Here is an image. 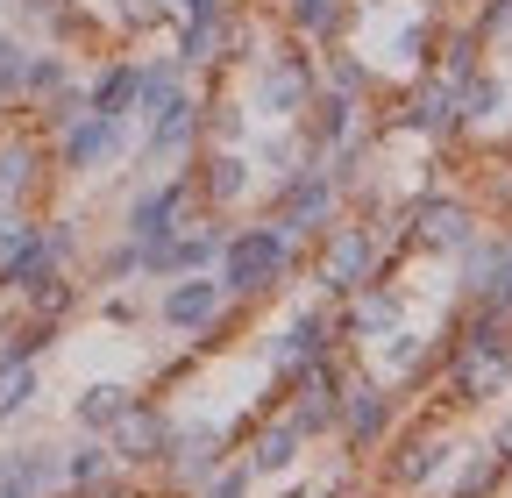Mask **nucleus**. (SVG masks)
Masks as SVG:
<instances>
[{"label": "nucleus", "mask_w": 512, "mask_h": 498, "mask_svg": "<svg viewBox=\"0 0 512 498\" xmlns=\"http://www.w3.org/2000/svg\"><path fill=\"white\" fill-rule=\"evenodd\" d=\"M207 93L200 86H185V93H171L150 121H143V164H171V157H192V143H200L207 129Z\"/></svg>", "instance_id": "1a4fd4ad"}, {"label": "nucleus", "mask_w": 512, "mask_h": 498, "mask_svg": "<svg viewBox=\"0 0 512 498\" xmlns=\"http://www.w3.org/2000/svg\"><path fill=\"white\" fill-rule=\"evenodd\" d=\"M86 107H93V114H128V121H136V57H107L100 79L86 86Z\"/></svg>", "instance_id": "cd10ccee"}, {"label": "nucleus", "mask_w": 512, "mask_h": 498, "mask_svg": "<svg viewBox=\"0 0 512 498\" xmlns=\"http://www.w3.org/2000/svg\"><path fill=\"white\" fill-rule=\"evenodd\" d=\"M57 491V449H0V498H50Z\"/></svg>", "instance_id": "412c9836"}, {"label": "nucleus", "mask_w": 512, "mask_h": 498, "mask_svg": "<svg viewBox=\"0 0 512 498\" xmlns=\"http://www.w3.org/2000/svg\"><path fill=\"white\" fill-rule=\"evenodd\" d=\"M470 235H477V214L456 193H420L406 207V242H420V249H463Z\"/></svg>", "instance_id": "ddd939ff"}, {"label": "nucleus", "mask_w": 512, "mask_h": 498, "mask_svg": "<svg viewBox=\"0 0 512 498\" xmlns=\"http://www.w3.org/2000/svg\"><path fill=\"white\" fill-rule=\"evenodd\" d=\"M249 484H256V477H249V463H221V470L200 484V498H249Z\"/></svg>", "instance_id": "4c0bfd02"}, {"label": "nucleus", "mask_w": 512, "mask_h": 498, "mask_svg": "<svg viewBox=\"0 0 512 498\" xmlns=\"http://www.w3.org/2000/svg\"><path fill=\"white\" fill-rule=\"evenodd\" d=\"M406 321V292L399 285H356L349 292V314L335 321V335L349 342V335H363V342H377V335H392Z\"/></svg>", "instance_id": "a211bd4d"}, {"label": "nucleus", "mask_w": 512, "mask_h": 498, "mask_svg": "<svg viewBox=\"0 0 512 498\" xmlns=\"http://www.w3.org/2000/svg\"><path fill=\"white\" fill-rule=\"evenodd\" d=\"M249 178H256V157H242V150H207L200 164H192V193H200L207 207H235V200H249Z\"/></svg>", "instance_id": "6ab92c4d"}, {"label": "nucleus", "mask_w": 512, "mask_h": 498, "mask_svg": "<svg viewBox=\"0 0 512 498\" xmlns=\"http://www.w3.org/2000/svg\"><path fill=\"white\" fill-rule=\"evenodd\" d=\"M164 470H171V484H178V491H200V484L221 470V427H171Z\"/></svg>", "instance_id": "f3484780"}, {"label": "nucleus", "mask_w": 512, "mask_h": 498, "mask_svg": "<svg viewBox=\"0 0 512 498\" xmlns=\"http://www.w3.org/2000/svg\"><path fill=\"white\" fill-rule=\"evenodd\" d=\"M221 257V228L214 221H178L164 242H143L136 249V278H178V271H214Z\"/></svg>", "instance_id": "6e6552de"}, {"label": "nucleus", "mask_w": 512, "mask_h": 498, "mask_svg": "<svg viewBox=\"0 0 512 498\" xmlns=\"http://www.w3.org/2000/svg\"><path fill=\"white\" fill-rule=\"evenodd\" d=\"M221 314H228V292H221L214 271H178V278H164L157 321H164L171 335H214Z\"/></svg>", "instance_id": "0eeeda50"}, {"label": "nucleus", "mask_w": 512, "mask_h": 498, "mask_svg": "<svg viewBox=\"0 0 512 498\" xmlns=\"http://www.w3.org/2000/svg\"><path fill=\"white\" fill-rule=\"evenodd\" d=\"M448 8H463V0H448Z\"/></svg>", "instance_id": "79ce46f5"}, {"label": "nucleus", "mask_w": 512, "mask_h": 498, "mask_svg": "<svg viewBox=\"0 0 512 498\" xmlns=\"http://www.w3.org/2000/svg\"><path fill=\"white\" fill-rule=\"evenodd\" d=\"M377 342H384V363H392V378H413V370H420V356H427V342H420L406 321H399L392 335H377Z\"/></svg>", "instance_id": "f704fd0d"}, {"label": "nucleus", "mask_w": 512, "mask_h": 498, "mask_svg": "<svg viewBox=\"0 0 512 498\" xmlns=\"http://www.w3.org/2000/svg\"><path fill=\"white\" fill-rule=\"evenodd\" d=\"M22 65H29L22 29H0V107H22Z\"/></svg>", "instance_id": "2f4dec72"}, {"label": "nucleus", "mask_w": 512, "mask_h": 498, "mask_svg": "<svg viewBox=\"0 0 512 498\" xmlns=\"http://www.w3.org/2000/svg\"><path fill=\"white\" fill-rule=\"evenodd\" d=\"M448 378H456V399L477 406V399H498L512 385V314L498 306H477L463 342H448Z\"/></svg>", "instance_id": "f03ea898"}, {"label": "nucleus", "mask_w": 512, "mask_h": 498, "mask_svg": "<svg viewBox=\"0 0 512 498\" xmlns=\"http://www.w3.org/2000/svg\"><path fill=\"white\" fill-rule=\"evenodd\" d=\"M114 449L100 442V434H86V442H72V449H64L57 456V484H72V491H107L114 484Z\"/></svg>", "instance_id": "5701e85b"}, {"label": "nucleus", "mask_w": 512, "mask_h": 498, "mask_svg": "<svg viewBox=\"0 0 512 498\" xmlns=\"http://www.w3.org/2000/svg\"><path fill=\"white\" fill-rule=\"evenodd\" d=\"M370 271H377V228L335 221L328 242H320V257H313V285L328 299H349L356 285H370Z\"/></svg>", "instance_id": "423d86ee"}, {"label": "nucleus", "mask_w": 512, "mask_h": 498, "mask_svg": "<svg viewBox=\"0 0 512 498\" xmlns=\"http://www.w3.org/2000/svg\"><path fill=\"white\" fill-rule=\"evenodd\" d=\"M278 228H285V242L299 249L306 235H328L335 221H342V185L320 171V157H306V164H292L285 178H278V214H271Z\"/></svg>", "instance_id": "20e7f679"}, {"label": "nucleus", "mask_w": 512, "mask_h": 498, "mask_svg": "<svg viewBox=\"0 0 512 498\" xmlns=\"http://www.w3.org/2000/svg\"><path fill=\"white\" fill-rule=\"evenodd\" d=\"M128 136H136V121L128 114H72L57 129V171H72V178H86V171H100V164H114V157H128Z\"/></svg>", "instance_id": "39448f33"}, {"label": "nucleus", "mask_w": 512, "mask_h": 498, "mask_svg": "<svg viewBox=\"0 0 512 498\" xmlns=\"http://www.w3.org/2000/svg\"><path fill=\"white\" fill-rule=\"evenodd\" d=\"M43 378H36V363H0V420H22L36 406Z\"/></svg>", "instance_id": "c756f323"}, {"label": "nucleus", "mask_w": 512, "mask_h": 498, "mask_svg": "<svg viewBox=\"0 0 512 498\" xmlns=\"http://www.w3.org/2000/svg\"><path fill=\"white\" fill-rule=\"evenodd\" d=\"M171 413L164 406H150V399H136L114 427H107V449H114V463L121 470H150V463H164V449H171Z\"/></svg>", "instance_id": "9d476101"}, {"label": "nucleus", "mask_w": 512, "mask_h": 498, "mask_svg": "<svg viewBox=\"0 0 512 498\" xmlns=\"http://www.w3.org/2000/svg\"><path fill=\"white\" fill-rule=\"evenodd\" d=\"M192 72L178 65V57H136V121H150L171 93H185Z\"/></svg>", "instance_id": "a878e982"}, {"label": "nucleus", "mask_w": 512, "mask_h": 498, "mask_svg": "<svg viewBox=\"0 0 512 498\" xmlns=\"http://www.w3.org/2000/svg\"><path fill=\"white\" fill-rule=\"evenodd\" d=\"M477 306H498V314H512V235L498 242V264H491V292Z\"/></svg>", "instance_id": "e433bc0d"}, {"label": "nucleus", "mask_w": 512, "mask_h": 498, "mask_svg": "<svg viewBox=\"0 0 512 498\" xmlns=\"http://www.w3.org/2000/svg\"><path fill=\"white\" fill-rule=\"evenodd\" d=\"M36 171H43V150L22 143V136H0V207H22L36 193Z\"/></svg>", "instance_id": "bb28decb"}, {"label": "nucleus", "mask_w": 512, "mask_h": 498, "mask_svg": "<svg viewBox=\"0 0 512 498\" xmlns=\"http://www.w3.org/2000/svg\"><path fill=\"white\" fill-rule=\"evenodd\" d=\"M356 93H335V86H313V100L299 107V121H292V129H299V143L320 157V150H335V143H349V136H363L356 129Z\"/></svg>", "instance_id": "4468645a"}, {"label": "nucleus", "mask_w": 512, "mask_h": 498, "mask_svg": "<svg viewBox=\"0 0 512 498\" xmlns=\"http://www.w3.org/2000/svg\"><path fill=\"white\" fill-rule=\"evenodd\" d=\"M320 79H328L335 93H356V100L377 86V72L363 65V57H349V50H328V57H320Z\"/></svg>", "instance_id": "7c9ffc66"}, {"label": "nucleus", "mask_w": 512, "mask_h": 498, "mask_svg": "<svg viewBox=\"0 0 512 498\" xmlns=\"http://www.w3.org/2000/svg\"><path fill=\"white\" fill-rule=\"evenodd\" d=\"M136 399H143L136 385H121V378H93V385L72 399V427H79V434H107L128 406H136Z\"/></svg>", "instance_id": "4be33fe9"}, {"label": "nucleus", "mask_w": 512, "mask_h": 498, "mask_svg": "<svg viewBox=\"0 0 512 498\" xmlns=\"http://www.w3.org/2000/svg\"><path fill=\"white\" fill-rule=\"evenodd\" d=\"M299 456H306V434L292 427V413H271L264 427L249 434V456L242 463H249V477H285Z\"/></svg>", "instance_id": "aec40b11"}, {"label": "nucleus", "mask_w": 512, "mask_h": 498, "mask_svg": "<svg viewBox=\"0 0 512 498\" xmlns=\"http://www.w3.org/2000/svg\"><path fill=\"white\" fill-rule=\"evenodd\" d=\"M207 114H214V121H200V129H214L221 150H242V136H249V129H242V107H235V100H207Z\"/></svg>", "instance_id": "c9c22d12"}, {"label": "nucleus", "mask_w": 512, "mask_h": 498, "mask_svg": "<svg viewBox=\"0 0 512 498\" xmlns=\"http://www.w3.org/2000/svg\"><path fill=\"white\" fill-rule=\"evenodd\" d=\"M57 86H72V57H64V50H29V65H22V100H50Z\"/></svg>", "instance_id": "c85d7f7f"}, {"label": "nucleus", "mask_w": 512, "mask_h": 498, "mask_svg": "<svg viewBox=\"0 0 512 498\" xmlns=\"http://www.w3.org/2000/svg\"><path fill=\"white\" fill-rule=\"evenodd\" d=\"M505 193H512V185H505Z\"/></svg>", "instance_id": "37998d69"}, {"label": "nucleus", "mask_w": 512, "mask_h": 498, "mask_svg": "<svg viewBox=\"0 0 512 498\" xmlns=\"http://www.w3.org/2000/svg\"><path fill=\"white\" fill-rule=\"evenodd\" d=\"M498 477H505V456H498V449H491V456H470V463L456 470V498H491Z\"/></svg>", "instance_id": "72a5a7b5"}, {"label": "nucleus", "mask_w": 512, "mask_h": 498, "mask_svg": "<svg viewBox=\"0 0 512 498\" xmlns=\"http://www.w3.org/2000/svg\"><path fill=\"white\" fill-rule=\"evenodd\" d=\"M313 86H320V57H313L306 36H285L278 50H264L249 65V100L264 107L271 121H299V107L313 100Z\"/></svg>", "instance_id": "7ed1b4c3"}, {"label": "nucleus", "mask_w": 512, "mask_h": 498, "mask_svg": "<svg viewBox=\"0 0 512 498\" xmlns=\"http://www.w3.org/2000/svg\"><path fill=\"white\" fill-rule=\"evenodd\" d=\"M128 271H136V242H128V235H121V242L107 249V257H100V285H121Z\"/></svg>", "instance_id": "58836bf2"}, {"label": "nucleus", "mask_w": 512, "mask_h": 498, "mask_svg": "<svg viewBox=\"0 0 512 498\" xmlns=\"http://www.w3.org/2000/svg\"><path fill=\"white\" fill-rule=\"evenodd\" d=\"M100 314H107L114 328H136V321H143V299H128V292H114V299L100 306Z\"/></svg>", "instance_id": "ea45409f"}, {"label": "nucleus", "mask_w": 512, "mask_h": 498, "mask_svg": "<svg viewBox=\"0 0 512 498\" xmlns=\"http://www.w3.org/2000/svg\"><path fill=\"white\" fill-rule=\"evenodd\" d=\"M185 207H192V171H178V178H164V185H143L136 200H128V214H121V235L128 242H164L178 221H185Z\"/></svg>", "instance_id": "9b49d317"}, {"label": "nucleus", "mask_w": 512, "mask_h": 498, "mask_svg": "<svg viewBox=\"0 0 512 498\" xmlns=\"http://www.w3.org/2000/svg\"><path fill=\"white\" fill-rule=\"evenodd\" d=\"M505 114V79L498 72H470V79H456V136L463 129H491V121Z\"/></svg>", "instance_id": "393cba45"}, {"label": "nucleus", "mask_w": 512, "mask_h": 498, "mask_svg": "<svg viewBox=\"0 0 512 498\" xmlns=\"http://www.w3.org/2000/svg\"><path fill=\"white\" fill-rule=\"evenodd\" d=\"M498 456H505V463H512V420H505V427H498Z\"/></svg>", "instance_id": "a19ab883"}, {"label": "nucleus", "mask_w": 512, "mask_h": 498, "mask_svg": "<svg viewBox=\"0 0 512 498\" xmlns=\"http://www.w3.org/2000/svg\"><path fill=\"white\" fill-rule=\"evenodd\" d=\"M470 36H477L484 50H512V0H477Z\"/></svg>", "instance_id": "473e14b6"}, {"label": "nucleus", "mask_w": 512, "mask_h": 498, "mask_svg": "<svg viewBox=\"0 0 512 498\" xmlns=\"http://www.w3.org/2000/svg\"><path fill=\"white\" fill-rule=\"evenodd\" d=\"M335 434H349L356 449H377L392 434V392L377 378H342L335 385Z\"/></svg>", "instance_id": "f8f14e48"}, {"label": "nucleus", "mask_w": 512, "mask_h": 498, "mask_svg": "<svg viewBox=\"0 0 512 498\" xmlns=\"http://www.w3.org/2000/svg\"><path fill=\"white\" fill-rule=\"evenodd\" d=\"M320 356H335V321L320 314V306H313V314H299L292 328L271 335V370H278V378H299V370L320 363Z\"/></svg>", "instance_id": "dca6fc26"}, {"label": "nucleus", "mask_w": 512, "mask_h": 498, "mask_svg": "<svg viewBox=\"0 0 512 498\" xmlns=\"http://www.w3.org/2000/svg\"><path fill=\"white\" fill-rule=\"evenodd\" d=\"M392 129H406V136H456V79L420 72V86L392 114Z\"/></svg>", "instance_id": "2eb2a0df"}, {"label": "nucleus", "mask_w": 512, "mask_h": 498, "mask_svg": "<svg viewBox=\"0 0 512 498\" xmlns=\"http://www.w3.org/2000/svg\"><path fill=\"white\" fill-rule=\"evenodd\" d=\"M448 470V434L441 427H420V434H406V442H399V463H392V484H434Z\"/></svg>", "instance_id": "b1692460"}, {"label": "nucleus", "mask_w": 512, "mask_h": 498, "mask_svg": "<svg viewBox=\"0 0 512 498\" xmlns=\"http://www.w3.org/2000/svg\"><path fill=\"white\" fill-rule=\"evenodd\" d=\"M292 271H299V249L285 242L278 221H256V228H242V235H221L214 278H221L228 306H235V299H264V292H278Z\"/></svg>", "instance_id": "f257e3e1"}]
</instances>
